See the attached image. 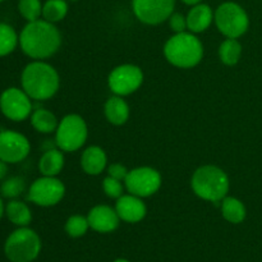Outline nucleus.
Returning a JSON list of instances; mask_svg holds the SVG:
<instances>
[{
	"label": "nucleus",
	"mask_w": 262,
	"mask_h": 262,
	"mask_svg": "<svg viewBox=\"0 0 262 262\" xmlns=\"http://www.w3.org/2000/svg\"><path fill=\"white\" fill-rule=\"evenodd\" d=\"M182 2H183L184 4L191 5V7H193V5L200 4V3H202V0H182Z\"/></svg>",
	"instance_id": "473e14b6"
},
{
	"label": "nucleus",
	"mask_w": 262,
	"mask_h": 262,
	"mask_svg": "<svg viewBox=\"0 0 262 262\" xmlns=\"http://www.w3.org/2000/svg\"><path fill=\"white\" fill-rule=\"evenodd\" d=\"M128 171L129 170H128L124 165H122V164L119 163H114L112 164V165L107 166V176L112 177V178L118 179V181L124 182V179L127 178L128 176Z\"/></svg>",
	"instance_id": "7c9ffc66"
},
{
	"label": "nucleus",
	"mask_w": 262,
	"mask_h": 262,
	"mask_svg": "<svg viewBox=\"0 0 262 262\" xmlns=\"http://www.w3.org/2000/svg\"><path fill=\"white\" fill-rule=\"evenodd\" d=\"M87 220L91 229L99 233H112L119 227L120 217L115 209L107 205H97L90 210Z\"/></svg>",
	"instance_id": "4468645a"
},
{
	"label": "nucleus",
	"mask_w": 262,
	"mask_h": 262,
	"mask_svg": "<svg viewBox=\"0 0 262 262\" xmlns=\"http://www.w3.org/2000/svg\"><path fill=\"white\" fill-rule=\"evenodd\" d=\"M7 171H8L7 163H4V161L0 159V181H2V179H4V177L7 176Z\"/></svg>",
	"instance_id": "2f4dec72"
},
{
	"label": "nucleus",
	"mask_w": 262,
	"mask_h": 262,
	"mask_svg": "<svg viewBox=\"0 0 262 262\" xmlns=\"http://www.w3.org/2000/svg\"><path fill=\"white\" fill-rule=\"evenodd\" d=\"M66 194V186L56 177H45L36 179L28 189L27 199L41 207L58 205Z\"/></svg>",
	"instance_id": "1a4fd4ad"
},
{
	"label": "nucleus",
	"mask_w": 262,
	"mask_h": 262,
	"mask_svg": "<svg viewBox=\"0 0 262 262\" xmlns=\"http://www.w3.org/2000/svg\"><path fill=\"white\" fill-rule=\"evenodd\" d=\"M31 124L37 132L49 135V133L55 132L59 122L54 113L41 107V109H36L35 112H32V114H31Z\"/></svg>",
	"instance_id": "412c9836"
},
{
	"label": "nucleus",
	"mask_w": 262,
	"mask_h": 262,
	"mask_svg": "<svg viewBox=\"0 0 262 262\" xmlns=\"http://www.w3.org/2000/svg\"><path fill=\"white\" fill-rule=\"evenodd\" d=\"M161 183H163L161 174L151 166H140L132 169L128 171L127 178L124 179L127 191L141 199L155 194L160 189Z\"/></svg>",
	"instance_id": "6e6552de"
},
{
	"label": "nucleus",
	"mask_w": 262,
	"mask_h": 262,
	"mask_svg": "<svg viewBox=\"0 0 262 262\" xmlns=\"http://www.w3.org/2000/svg\"><path fill=\"white\" fill-rule=\"evenodd\" d=\"M115 211L119 215L120 220L129 224L141 222L147 214V207L141 197L135 194H123L117 200Z\"/></svg>",
	"instance_id": "2eb2a0df"
},
{
	"label": "nucleus",
	"mask_w": 262,
	"mask_h": 262,
	"mask_svg": "<svg viewBox=\"0 0 262 262\" xmlns=\"http://www.w3.org/2000/svg\"><path fill=\"white\" fill-rule=\"evenodd\" d=\"M214 22V10L204 3L193 5L187 14V28L192 33H201L206 31Z\"/></svg>",
	"instance_id": "dca6fc26"
},
{
	"label": "nucleus",
	"mask_w": 262,
	"mask_h": 262,
	"mask_svg": "<svg viewBox=\"0 0 262 262\" xmlns=\"http://www.w3.org/2000/svg\"><path fill=\"white\" fill-rule=\"evenodd\" d=\"M68 9L67 0H46L42 4V19L55 25L67 17Z\"/></svg>",
	"instance_id": "b1692460"
},
{
	"label": "nucleus",
	"mask_w": 262,
	"mask_h": 262,
	"mask_svg": "<svg viewBox=\"0 0 262 262\" xmlns=\"http://www.w3.org/2000/svg\"><path fill=\"white\" fill-rule=\"evenodd\" d=\"M114 262H129V261L125 260V258H118V260H115Z\"/></svg>",
	"instance_id": "f704fd0d"
},
{
	"label": "nucleus",
	"mask_w": 262,
	"mask_h": 262,
	"mask_svg": "<svg viewBox=\"0 0 262 262\" xmlns=\"http://www.w3.org/2000/svg\"><path fill=\"white\" fill-rule=\"evenodd\" d=\"M41 251V239L35 230L19 227L9 234L4 245V253L10 262H32Z\"/></svg>",
	"instance_id": "39448f33"
},
{
	"label": "nucleus",
	"mask_w": 262,
	"mask_h": 262,
	"mask_svg": "<svg viewBox=\"0 0 262 262\" xmlns=\"http://www.w3.org/2000/svg\"><path fill=\"white\" fill-rule=\"evenodd\" d=\"M89 128L78 114H68L59 122L55 130L56 147L64 152H74L86 143Z\"/></svg>",
	"instance_id": "0eeeda50"
},
{
	"label": "nucleus",
	"mask_w": 262,
	"mask_h": 262,
	"mask_svg": "<svg viewBox=\"0 0 262 262\" xmlns=\"http://www.w3.org/2000/svg\"><path fill=\"white\" fill-rule=\"evenodd\" d=\"M19 43V36L8 23H0V58L12 54Z\"/></svg>",
	"instance_id": "393cba45"
},
{
	"label": "nucleus",
	"mask_w": 262,
	"mask_h": 262,
	"mask_svg": "<svg viewBox=\"0 0 262 262\" xmlns=\"http://www.w3.org/2000/svg\"><path fill=\"white\" fill-rule=\"evenodd\" d=\"M64 168V155L60 148L46 150L38 161V170L45 177H56Z\"/></svg>",
	"instance_id": "6ab92c4d"
},
{
	"label": "nucleus",
	"mask_w": 262,
	"mask_h": 262,
	"mask_svg": "<svg viewBox=\"0 0 262 262\" xmlns=\"http://www.w3.org/2000/svg\"><path fill=\"white\" fill-rule=\"evenodd\" d=\"M168 20L169 27H170V30L173 31L174 33H181L184 32L186 30H188V28H187V17H184L181 13L174 12L173 14L169 17Z\"/></svg>",
	"instance_id": "c756f323"
},
{
	"label": "nucleus",
	"mask_w": 262,
	"mask_h": 262,
	"mask_svg": "<svg viewBox=\"0 0 262 262\" xmlns=\"http://www.w3.org/2000/svg\"><path fill=\"white\" fill-rule=\"evenodd\" d=\"M26 181L22 177H10L5 179L0 186V196L14 200L25 192Z\"/></svg>",
	"instance_id": "a878e982"
},
{
	"label": "nucleus",
	"mask_w": 262,
	"mask_h": 262,
	"mask_svg": "<svg viewBox=\"0 0 262 262\" xmlns=\"http://www.w3.org/2000/svg\"><path fill=\"white\" fill-rule=\"evenodd\" d=\"M67 2H78V0H67Z\"/></svg>",
	"instance_id": "c9c22d12"
},
{
	"label": "nucleus",
	"mask_w": 262,
	"mask_h": 262,
	"mask_svg": "<svg viewBox=\"0 0 262 262\" xmlns=\"http://www.w3.org/2000/svg\"><path fill=\"white\" fill-rule=\"evenodd\" d=\"M22 90L32 100H49L58 92L60 77L50 64L42 60L28 63L20 74Z\"/></svg>",
	"instance_id": "f03ea898"
},
{
	"label": "nucleus",
	"mask_w": 262,
	"mask_h": 262,
	"mask_svg": "<svg viewBox=\"0 0 262 262\" xmlns=\"http://www.w3.org/2000/svg\"><path fill=\"white\" fill-rule=\"evenodd\" d=\"M18 10L27 22H33L42 17V3L41 0H18Z\"/></svg>",
	"instance_id": "bb28decb"
},
{
	"label": "nucleus",
	"mask_w": 262,
	"mask_h": 262,
	"mask_svg": "<svg viewBox=\"0 0 262 262\" xmlns=\"http://www.w3.org/2000/svg\"><path fill=\"white\" fill-rule=\"evenodd\" d=\"M3 2H5V0H0V3H3Z\"/></svg>",
	"instance_id": "e433bc0d"
},
{
	"label": "nucleus",
	"mask_w": 262,
	"mask_h": 262,
	"mask_svg": "<svg viewBox=\"0 0 262 262\" xmlns=\"http://www.w3.org/2000/svg\"><path fill=\"white\" fill-rule=\"evenodd\" d=\"M143 83V72L135 64H122L110 72L107 86L118 96H128L137 91Z\"/></svg>",
	"instance_id": "9d476101"
},
{
	"label": "nucleus",
	"mask_w": 262,
	"mask_h": 262,
	"mask_svg": "<svg viewBox=\"0 0 262 262\" xmlns=\"http://www.w3.org/2000/svg\"><path fill=\"white\" fill-rule=\"evenodd\" d=\"M104 112L107 122L114 125H123L129 119V105L122 96L118 95L107 99V101L105 102Z\"/></svg>",
	"instance_id": "a211bd4d"
},
{
	"label": "nucleus",
	"mask_w": 262,
	"mask_h": 262,
	"mask_svg": "<svg viewBox=\"0 0 262 262\" xmlns=\"http://www.w3.org/2000/svg\"><path fill=\"white\" fill-rule=\"evenodd\" d=\"M30 151V141L25 135L12 129L0 132V159L4 163H20L27 158Z\"/></svg>",
	"instance_id": "ddd939ff"
},
{
	"label": "nucleus",
	"mask_w": 262,
	"mask_h": 262,
	"mask_svg": "<svg viewBox=\"0 0 262 262\" xmlns=\"http://www.w3.org/2000/svg\"><path fill=\"white\" fill-rule=\"evenodd\" d=\"M66 233L72 238H79L84 235L89 230L90 224L87 217L82 215H72L66 222Z\"/></svg>",
	"instance_id": "cd10ccee"
},
{
	"label": "nucleus",
	"mask_w": 262,
	"mask_h": 262,
	"mask_svg": "<svg viewBox=\"0 0 262 262\" xmlns=\"http://www.w3.org/2000/svg\"><path fill=\"white\" fill-rule=\"evenodd\" d=\"M5 215L12 224L17 227H28L32 222V212L31 209L22 201L12 200L5 206Z\"/></svg>",
	"instance_id": "aec40b11"
},
{
	"label": "nucleus",
	"mask_w": 262,
	"mask_h": 262,
	"mask_svg": "<svg viewBox=\"0 0 262 262\" xmlns=\"http://www.w3.org/2000/svg\"><path fill=\"white\" fill-rule=\"evenodd\" d=\"M222 215L232 224H241L246 219V206L235 197H224L222 200Z\"/></svg>",
	"instance_id": "4be33fe9"
},
{
	"label": "nucleus",
	"mask_w": 262,
	"mask_h": 262,
	"mask_svg": "<svg viewBox=\"0 0 262 262\" xmlns=\"http://www.w3.org/2000/svg\"><path fill=\"white\" fill-rule=\"evenodd\" d=\"M5 212V207H4V202H3V199L2 196H0V219L3 217V215H4Z\"/></svg>",
	"instance_id": "72a5a7b5"
},
{
	"label": "nucleus",
	"mask_w": 262,
	"mask_h": 262,
	"mask_svg": "<svg viewBox=\"0 0 262 262\" xmlns=\"http://www.w3.org/2000/svg\"><path fill=\"white\" fill-rule=\"evenodd\" d=\"M214 20L217 30L227 38L241 37L250 27L247 12L234 2H225L220 4L214 12Z\"/></svg>",
	"instance_id": "423d86ee"
},
{
	"label": "nucleus",
	"mask_w": 262,
	"mask_h": 262,
	"mask_svg": "<svg viewBox=\"0 0 262 262\" xmlns=\"http://www.w3.org/2000/svg\"><path fill=\"white\" fill-rule=\"evenodd\" d=\"M61 35L54 23L45 19L28 22L19 33L23 53L35 60L50 58L60 49Z\"/></svg>",
	"instance_id": "f257e3e1"
},
{
	"label": "nucleus",
	"mask_w": 262,
	"mask_h": 262,
	"mask_svg": "<svg viewBox=\"0 0 262 262\" xmlns=\"http://www.w3.org/2000/svg\"><path fill=\"white\" fill-rule=\"evenodd\" d=\"M31 97L23 90L9 87L0 95V110L13 122H23L32 114Z\"/></svg>",
	"instance_id": "f8f14e48"
},
{
	"label": "nucleus",
	"mask_w": 262,
	"mask_h": 262,
	"mask_svg": "<svg viewBox=\"0 0 262 262\" xmlns=\"http://www.w3.org/2000/svg\"><path fill=\"white\" fill-rule=\"evenodd\" d=\"M191 187L200 199L210 202H222L229 192V178L219 166L202 165L192 176Z\"/></svg>",
	"instance_id": "20e7f679"
},
{
	"label": "nucleus",
	"mask_w": 262,
	"mask_h": 262,
	"mask_svg": "<svg viewBox=\"0 0 262 262\" xmlns=\"http://www.w3.org/2000/svg\"><path fill=\"white\" fill-rule=\"evenodd\" d=\"M107 165V156L99 146H90L81 156V166L89 176H99Z\"/></svg>",
	"instance_id": "f3484780"
},
{
	"label": "nucleus",
	"mask_w": 262,
	"mask_h": 262,
	"mask_svg": "<svg viewBox=\"0 0 262 262\" xmlns=\"http://www.w3.org/2000/svg\"><path fill=\"white\" fill-rule=\"evenodd\" d=\"M242 56V45L237 38H227L219 46L220 61L225 66H235Z\"/></svg>",
	"instance_id": "5701e85b"
},
{
	"label": "nucleus",
	"mask_w": 262,
	"mask_h": 262,
	"mask_svg": "<svg viewBox=\"0 0 262 262\" xmlns=\"http://www.w3.org/2000/svg\"><path fill=\"white\" fill-rule=\"evenodd\" d=\"M164 55L177 68H193L204 58V45L196 33L184 31L169 37L164 46Z\"/></svg>",
	"instance_id": "7ed1b4c3"
},
{
	"label": "nucleus",
	"mask_w": 262,
	"mask_h": 262,
	"mask_svg": "<svg viewBox=\"0 0 262 262\" xmlns=\"http://www.w3.org/2000/svg\"><path fill=\"white\" fill-rule=\"evenodd\" d=\"M176 0H132V10L140 22L156 26L169 19L174 13Z\"/></svg>",
	"instance_id": "9b49d317"
},
{
	"label": "nucleus",
	"mask_w": 262,
	"mask_h": 262,
	"mask_svg": "<svg viewBox=\"0 0 262 262\" xmlns=\"http://www.w3.org/2000/svg\"><path fill=\"white\" fill-rule=\"evenodd\" d=\"M102 189H104L105 194L110 199L118 200L120 196H123L122 181H118V179L112 178L109 176L102 181Z\"/></svg>",
	"instance_id": "c85d7f7f"
}]
</instances>
